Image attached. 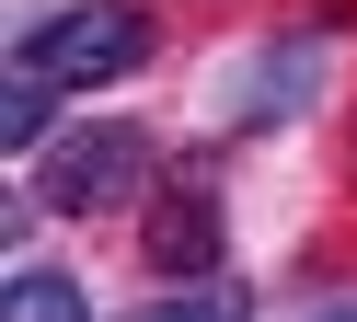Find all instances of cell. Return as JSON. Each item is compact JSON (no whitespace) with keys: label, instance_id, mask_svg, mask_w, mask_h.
Returning <instances> with one entry per match:
<instances>
[{"label":"cell","instance_id":"cell-1","mask_svg":"<svg viewBox=\"0 0 357 322\" xmlns=\"http://www.w3.org/2000/svg\"><path fill=\"white\" fill-rule=\"evenodd\" d=\"M12 69H35V81H58V92L127 81V69H150V12L139 0H58V12H35L24 35H12Z\"/></svg>","mask_w":357,"mask_h":322},{"label":"cell","instance_id":"cell-2","mask_svg":"<svg viewBox=\"0 0 357 322\" xmlns=\"http://www.w3.org/2000/svg\"><path fill=\"white\" fill-rule=\"evenodd\" d=\"M139 184H150V127H70L35 150V207H58V219H104Z\"/></svg>","mask_w":357,"mask_h":322},{"label":"cell","instance_id":"cell-3","mask_svg":"<svg viewBox=\"0 0 357 322\" xmlns=\"http://www.w3.org/2000/svg\"><path fill=\"white\" fill-rule=\"evenodd\" d=\"M323 104V23H288V35H265L254 58L219 81V115L231 127H288V115Z\"/></svg>","mask_w":357,"mask_h":322},{"label":"cell","instance_id":"cell-4","mask_svg":"<svg viewBox=\"0 0 357 322\" xmlns=\"http://www.w3.org/2000/svg\"><path fill=\"white\" fill-rule=\"evenodd\" d=\"M139 253L162 276H219V196L208 184H173V196L139 219Z\"/></svg>","mask_w":357,"mask_h":322},{"label":"cell","instance_id":"cell-5","mask_svg":"<svg viewBox=\"0 0 357 322\" xmlns=\"http://www.w3.org/2000/svg\"><path fill=\"white\" fill-rule=\"evenodd\" d=\"M0 322H93V299H81V276H70V265H12Z\"/></svg>","mask_w":357,"mask_h":322},{"label":"cell","instance_id":"cell-6","mask_svg":"<svg viewBox=\"0 0 357 322\" xmlns=\"http://www.w3.org/2000/svg\"><path fill=\"white\" fill-rule=\"evenodd\" d=\"M116 322H242V276H185V288H162L150 311H116Z\"/></svg>","mask_w":357,"mask_h":322},{"label":"cell","instance_id":"cell-7","mask_svg":"<svg viewBox=\"0 0 357 322\" xmlns=\"http://www.w3.org/2000/svg\"><path fill=\"white\" fill-rule=\"evenodd\" d=\"M47 115H58V81H35V69H12V92H0V150H24V161H35V150L58 138Z\"/></svg>","mask_w":357,"mask_h":322},{"label":"cell","instance_id":"cell-8","mask_svg":"<svg viewBox=\"0 0 357 322\" xmlns=\"http://www.w3.org/2000/svg\"><path fill=\"white\" fill-rule=\"evenodd\" d=\"M311 23H323V35H334V23H357V0H323V12H311Z\"/></svg>","mask_w":357,"mask_h":322},{"label":"cell","instance_id":"cell-9","mask_svg":"<svg viewBox=\"0 0 357 322\" xmlns=\"http://www.w3.org/2000/svg\"><path fill=\"white\" fill-rule=\"evenodd\" d=\"M311 322H357V299H323V311H311Z\"/></svg>","mask_w":357,"mask_h":322}]
</instances>
